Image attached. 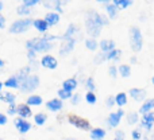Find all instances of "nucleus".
I'll return each mask as SVG.
<instances>
[{
	"label": "nucleus",
	"mask_w": 154,
	"mask_h": 140,
	"mask_svg": "<svg viewBox=\"0 0 154 140\" xmlns=\"http://www.w3.org/2000/svg\"><path fill=\"white\" fill-rule=\"evenodd\" d=\"M108 74L112 77V78H116V76H118V67L109 66V67H108Z\"/></svg>",
	"instance_id": "43"
},
{
	"label": "nucleus",
	"mask_w": 154,
	"mask_h": 140,
	"mask_svg": "<svg viewBox=\"0 0 154 140\" xmlns=\"http://www.w3.org/2000/svg\"><path fill=\"white\" fill-rule=\"evenodd\" d=\"M15 94L11 92H4V93H0V101H4V103H7L8 105H11V104H15Z\"/></svg>",
	"instance_id": "24"
},
{
	"label": "nucleus",
	"mask_w": 154,
	"mask_h": 140,
	"mask_svg": "<svg viewBox=\"0 0 154 140\" xmlns=\"http://www.w3.org/2000/svg\"><path fill=\"white\" fill-rule=\"evenodd\" d=\"M3 86L8 88V89H19V82L15 77H10L8 79H5V82L3 84Z\"/></svg>",
	"instance_id": "28"
},
{
	"label": "nucleus",
	"mask_w": 154,
	"mask_h": 140,
	"mask_svg": "<svg viewBox=\"0 0 154 140\" xmlns=\"http://www.w3.org/2000/svg\"><path fill=\"white\" fill-rule=\"evenodd\" d=\"M123 115H125V112H123L122 109H119L118 112H114V113H109L108 119H107L108 127H109V128L118 127V125H119V123H120V119L123 117Z\"/></svg>",
	"instance_id": "8"
},
{
	"label": "nucleus",
	"mask_w": 154,
	"mask_h": 140,
	"mask_svg": "<svg viewBox=\"0 0 154 140\" xmlns=\"http://www.w3.org/2000/svg\"><path fill=\"white\" fill-rule=\"evenodd\" d=\"M85 86H87L88 92H95L96 89V85H95V81H93L92 77H89V78H87V81H85Z\"/></svg>",
	"instance_id": "37"
},
{
	"label": "nucleus",
	"mask_w": 154,
	"mask_h": 140,
	"mask_svg": "<svg viewBox=\"0 0 154 140\" xmlns=\"http://www.w3.org/2000/svg\"><path fill=\"white\" fill-rule=\"evenodd\" d=\"M38 86H39V77L35 76V74H30L23 82L19 84V90L23 93H29L34 92Z\"/></svg>",
	"instance_id": "4"
},
{
	"label": "nucleus",
	"mask_w": 154,
	"mask_h": 140,
	"mask_svg": "<svg viewBox=\"0 0 154 140\" xmlns=\"http://www.w3.org/2000/svg\"><path fill=\"white\" fill-rule=\"evenodd\" d=\"M73 96V93H70V92H66V90H64V89H60L58 90V97H60V100H69L70 97Z\"/></svg>",
	"instance_id": "38"
},
{
	"label": "nucleus",
	"mask_w": 154,
	"mask_h": 140,
	"mask_svg": "<svg viewBox=\"0 0 154 140\" xmlns=\"http://www.w3.org/2000/svg\"><path fill=\"white\" fill-rule=\"evenodd\" d=\"M43 7H45V8H53V5H51L49 1H45V3H43Z\"/></svg>",
	"instance_id": "51"
},
{
	"label": "nucleus",
	"mask_w": 154,
	"mask_h": 140,
	"mask_svg": "<svg viewBox=\"0 0 154 140\" xmlns=\"http://www.w3.org/2000/svg\"><path fill=\"white\" fill-rule=\"evenodd\" d=\"M99 47H100L101 53L107 54L115 49V42L112 39H103L100 43H99Z\"/></svg>",
	"instance_id": "16"
},
{
	"label": "nucleus",
	"mask_w": 154,
	"mask_h": 140,
	"mask_svg": "<svg viewBox=\"0 0 154 140\" xmlns=\"http://www.w3.org/2000/svg\"><path fill=\"white\" fill-rule=\"evenodd\" d=\"M87 15L89 16V18H92L93 20H95L100 27L108 26V23H109V19L107 18V16H104V15H101V13H99L97 11H93V10H92V11H88Z\"/></svg>",
	"instance_id": "7"
},
{
	"label": "nucleus",
	"mask_w": 154,
	"mask_h": 140,
	"mask_svg": "<svg viewBox=\"0 0 154 140\" xmlns=\"http://www.w3.org/2000/svg\"><path fill=\"white\" fill-rule=\"evenodd\" d=\"M128 38H130V46L131 50L138 53L142 50V46H143V37H142V32L138 27H130L128 30Z\"/></svg>",
	"instance_id": "2"
},
{
	"label": "nucleus",
	"mask_w": 154,
	"mask_h": 140,
	"mask_svg": "<svg viewBox=\"0 0 154 140\" xmlns=\"http://www.w3.org/2000/svg\"><path fill=\"white\" fill-rule=\"evenodd\" d=\"M64 140H73V139H70V138H66V139H64Z\"/></svg>",
	"instance_id": "58"
},
{
	"label": "nucleus",
	"mask_w": 154,
	"mask_h": 140,
	"mask_svg": "<svg viewBox=\"0 0 154 140\" xmlns=\"http://www.w3.org/2000/svg\"><path fill=\"white\" fill-rule=\"evenodd\" d=\"M30 71H31V66H24V67H22L14 77H15V78L18 79V82L20 84V82H23L24 79L30 76Z\"/></svg>",
	"instance_id": "18"
},
{
	"label": "nucleus",
	"mask_w": 154,
	"mask_h": 140,
	"mask_svg": "<svg viewBox=\"0 0 154 140\" xmlns=\"http://www.w3.org/2000/svg\"><path fill=\"white\" fill-rule=\"evenodd\" d=\"M80 98H81V96H80L79 93L73 94L72 97H70V103H72V105H77V104L80 103Z\"/></svg>",
	"instance_id": "42"
},
{
	"label": "nucleus",
	"mask_w": 154,
	"mask_h": 140,
	"mask_svg": "<svg viewBox=\"0 0 154 140\" xmlns=\"http://www.w3.org/2000/svg\"><path fill=\"white\" fill-rule=\"evenodd\" d=\"M114 140H119V139H114Z\"/></svg>",
	"instance_id": "60"
},
{
	"label": "nucleus",
	"mask_w": 154,
	"mask_h": 140,
	"mask_svg": "<svg viewBox=\"0 0 154 140\" xmlns=\"http://www.w3.org/2000/svg\"><path fill=\"white\" fill-rule=\"evenodd\" d=\"M7 121H8L7 116H5L4 113H0V125H5L7 124Z\"/></svg>",
	"instance_id": "48"
},
{
	"label": "nucleus",
	"mask_w": 154,
	"mask_h": 140,
	"mask_svg": "<svg viewBox=\"0 0 154 140\" xmlns=\"http://www.w3.org/2000/svg\"><path fill=\"white\" fill-rule=\"evenodd\" d=\"M79 31L76 27V24H69V27H68V30L65 31V34L62 35V39L64 40H68V39H72V38H75V34ZM76 39V38H75Z\"/></svg>",
	"instance_id": "25"
},
{
	"label": "nucleus",
	"mask_w": 154,
	"mask_h": 140,
	"mask_svg": "<svg viewBox=\"0 0 154 140\" xmlns=\"http://www.w3.org/2000/svg\"><path fill=\"white\" fill-rule=\"evenodd\" d=\"M131 138H133L134 140H139V139L142 138L141 131H139V130H134L133 132H131Z\"/></svg>",
	"instance_id": "45"
},
{
	"label": "nucleus",
	"mask_w": 154,
	"mask_h": 140,
	"mask_svg": "<svg viewBox=\"0 0 154 140\" xmlns=\"http://www.w3.org/2000/svg\"><path fill=\"white\" fill-rule=\"evenodd\" d=\"M2 89H3V82L0 81V93H2Z\"/></svg>",
	"instance_id": "55"
},
{
	"label": "nucleus",
	"mask_w": 154,
	"mask_h": 140,
	"mask_svg": "<svg viewBox=\"0 0 154 140\" xmlns=\"http://www.w3.org/2000/svg\"><path fill=\"white\" fill-rule=\"evenodd\" d=\"M76 88H77V79L76 78H68L66 81H64V84H62V89L66 90V92H70V93H72Z\"/></svg>",
	"instance_id": "21"
},
{
	"label": "nucleus",
	"mask_w": 154,
	"mask_h": 140,
	"mask_svg": "<svg viewBox=\"0 0 154 140\" xmlns=\"http://www.w3.org/2000/svg\"><path fill=\"white\" fill-rule=\"evenodd\" d=\"M68 121L73 125V127L79 128L81 131H89L91 130V124L87 119H82L80 116H76V115H69L68 116Z\"/></svg>",
	"instance_id": "5"
},
{
	"label": "nucleus",
	"mask_w": 154,
	"mask_h": 140,
	"mask_svg": "<svg viewBox=\"0 0 154 140\" xmlns=\"http://www.w3.org/2000/svg\"><path fill=\"white\" fill-rule=\"evenodd\" d=\"M85 47H87L88 50H91V51H95L96 49L99 47V43H97V40H96V39L89 38V39L85 40Z\"/></svg>",
	"instance_id": "32"
},
{
	"label": "nucleus",
	"mask_w": 154,
	"mask_h": 140,
	"mask_svg": "<svg viewBox=\"0 0 154 140\" xmlns=\"http://www.w3.org/2000/svg\"><path fill=\"white\" fill-rule=\"evenodd\" d=\"M2 10H3V3L0 1V11H2Z\"/></svg>",
	"instance_id": "56"
},
{
	"label": "nucleus",
	"mask_w": 154,
	"mask_h": 140,
	"mask_svg": "<svg viewBox=\"0 0 154 140\" xmlns=\"http://www.w3.org/2000/svg\"><path fill=\"white\" fill-rule=\"evenodd\" d=\"M14 124H15V128L19 131V133H27L30 130H31V124H30L27 120H23L20 117L14 120Z\"/></svg>",
	"instance_id": "9"
},
{
	"label": "nucleus",
	"mask_w": 154,
	"mask_h": 140,
	"mask_svg": "<svg viewBox=\"0 0 154 140\" xmlns=\"http://www.w3.org/2000/svg\"><path fill=\"white\" fill-rule=\"evenodd\" d=\"M46 120H48V116H46V113H43V112H39V113H37L34 116V121L37 125H43L46 123Z\"/></svg>",
	"instance_id": "31"
},
{
	"label": "nucleus",
	"mask_w": 154,
	"mask_h": 140,
	"mask_svg": "<svg viewBox=\"0 0 154 140\" xmlns=\"http://www.w3.org/2000/svg\"><path fill=\"white\" fill-rule=\"evenodd\" d=\"M3 66H4V61L0 58V67H3Z\"/></svg>",
	"instance_id": "54"
},
{
	"label": "nucleus",
	"mask_w": 154,
	"mask_h": 140,
	"mask_svg": "<svg viewBox=\"0 0 154 140\" xmlns=\"http://www.w3.org/2000/svg\"><path fill=\"white\" fill-rule=\"evenodd\" d=\"M152 82H153V85H154V77H153V78H152Z\"/></svg>",
	"instance_id": "59"
},
{
	"label": "nucleus",
	"mask_w": 154,
	"mask_h": 140,
	"mask_svg": "<svg viewBox=\"0 0 154 140\" xmlns=\"http://www.w3.org/2000/svg\"><path fill=\"white\" fill-rule=\"evenodd\" d=\"M7 113L10 115V116H14V115H16V104H11V105H8Z\"/></svg>",
	"instance_id": "41"
},
{
	"label": "nucleus",
	"mask_w": 154,
	"mask_h": 140,
	"mask_svg": "<svg viewBox=\"0 0 154 140\" xmlns=\"http://www.w3.org/2000/svg\"><path fill=\"white\" fill-rule=\"evenodd\" d=\"M32 27H34L35 30H38L39 32H46L49 28L48 23H46L43 19H35V20H32Z\"/></svg>",
	"instance_id": "19"
},
{
	"label": "nucleus",
	"mask_w": 154,
	"mask_h": 140,
	"mask_svg": "<svg viewBox=\"0 0 154 140\" xmlns=\"http://www.w3.org/2000/svg\"><path fill=\"white\" fill-rule=\"evenodd\" d=\"M106 105L108 106V108H111V106H114V105H115V97H114V96H108V97H107V100H106Z\"/></svg>",
	"instance_id": "44"
},
{
	"label": "nucleus",
	"mask_w": 154,
	"mask_h": 140,
	"mask_svg": "<svg viewBox=\"0 0 154 140\" xmlns=\"http://www.w3.org/2000/svg\"><path fill=\"white\" fill-rule=\"evenodd\" d=\"M128 94H130L135 101H143L145 97H146V90L139 89V88H133V89L128 90Z\"/></svg>",
	"instance_id": "14"
},
{
	"label": "nucleus",
	"mask_w": 154,
	"mask_h": 140,
	"mask_svg": "<svg viewBox=\"0 0 154 140\" xmlns=\"http://www.w3.org/2000/svg\"><path fill=\"white\" fill-rule=\"evenodd\" d=\"M35 57H37V53L32 50H27V58L30 59V62L35 61Z\"/></svg>",
	"instance_id": "46"
},
{
	"label": "nucleus",
	"mask_w": 154,
	"mask_h": 140,
	"mask_svg": "<svg viewBox=\"0 0 154 140\" xmlns=\"http://www.w3.org/2000/svg\"><path fill=\"white\" fill-rule=\"evenodd\" d=\"M20 140H24V139H20Z\"/></svg>",
	"instance_id": "61"
},
{
	"label": "nucleus",
	"mask_w": 154,
	"mask_h": 140,
	"mask_svg": "<svg viewBox=\"0 0 154 140\" xmlns=\"http://www.w3.org/2000/svg\"><path fill=\"white\" fill-rule=\"evenodd\" d=\"M75 45H76V39H75V38L68 39V40H64L61 49H60V55H62V57L68 55V54H69L70 51L75 49Z\"/></svg>",
	"instance_id": "13"
},
{
	"label": "nucleus",
	"mask_w": 154,
	"mask_h": 140,
	"mask_svg": "<svg viewBox=\"0 0 154 140\" xmlns=\"http://www.w3.org/2000/svg\"><path fill=\"white\" fill-rule=\"evenodd\" d=\"M61 4H62L61 1H56V3H54V8H56V11H57V12H60V13H62V7H61Z\"/></svg>",
	"instance_id": "49"
},
{
	"label": "nucleus",
	"mask_w": 154,
	"mask_h": 140,
	"mask_svg": "<svg viewBox=\"0 0 154 140\" xmlns=\"http://www.w3.org/2000/svg\"><path fill=\"white\" fill-rule=\"evenodd\" d=\"M120 58V50L118 49H114L112 51L106 54V61H119Z\"/></svg>",
	"instance_id": "30"
},
{
	"label": "nucleus",
	"mask_w": 154,
	"mask_h": 140,
	"mask_svg": "<svg viewBox=\"0 0 154 140\" xmlns=\"http://www.w3.org/2000/svg\"><path fill=\"white\" fill-rule=\"evenodd\" d=\"M115 104H116L119 108L125 106L126 104H127V94H126V93H118V94L115 96Z\"/></svg>",
	"instance_id": "27"
},
{
	"label": "nucleus",
	"mask_w": 154,
	"mask_h": 140,
	"mask_svg": "<svg viewBox=\"0 0 154 140\" xmlns=\"http://www.w3.org/2000/svg\"><path fill=\"white\" fill-rule=\"evenodd\" d=\"M115 139L125 140V131H120V130H118L116 132H115Z\"/></svg>",
	"instance_id": "47"
},
{
	"label": "nucleus",
	"mask_w": 154,
	"mask_h": 140,
	"mask_svg": "<svg viewBox=\"0 0 154 140\" xmlns=\"http://www.w3.org/2000/svg\"><path fill=\"white\" fill-rule=\"evenodd\" d=\"M53 43L45 40L43 38H32V39L26 42V49L27 50H32L35 53H48L49 50H51Z\"/></svg>",
	"instance_id": "1"
},
{
	"label": "nucleus",
	"mask_w": 154,
	"mask_h": 140,
	"mask_svg": "<svg viewBox=\"0 0 154 140\" xmlns=\"http://www.w3.org/2000/svg\"><path fill=\"white\" fill-rule=\"evenodd\" d=\"M130 62H131V64H137V58H135V57H131Z\"/></svg>",
	"instance_id": "53"
},
{
	"label": "nucleus",
	"mask_w": 154,
	"mask_h": 140,
	"mask_svg": "<svg viewBox=\"0 0 154 140\" xmlns=\"http://www.w3.org/2000/svg\"><path fill=\"white\" fill-rule=\"evenodd\" d=\"M85 101H87L88 104H91V105H93V104H96V101H97V97H96L95 93L87 92V94H85Z\"/></svg>",
	"instance_id": "34"
},
{
	"label": "nucleus",
	"mask_w": 154,
	"mask_h": 140,
	"mask_svg": "<svg viewBox=\"0 0 154 140\" xmlns=\"http://www.w3.org/2000/svg\"><path fill=\"white\" fill-rule=\"evenodd\" d=\"M62 106H64V104H62V101L60 98H53V100L46 103V108L51 112H60L62 109Z\"/></svg>",
	"instance_id": "15"
},
{
	"label": "nucleus",
	"mask_w": 154,
	"mask_h": 140,
	"mask_svg": "<svg viewBox=\"0 0 154 140\" xmlns=\"http://www.w3.org/2000/svg\"><path fill=\"white\" fill-rule=\"evenodd\" d=\"M89 136L92 140H103L106 138V131H104L103 128H93V130L91 131Z\"/></svg>",
	"instance_id": "22"
},
{
	"label": "nucleus",
	"mask_w": 154,
	"mask_h": 140,
	"mask_svg": "<svg viewBox=\"0 0 154 140\" xmlns=\"http://www.w3.org/2000/svg\"><path fill=\"white\" fill-rule=\"evenodd\" d=\"M118 73L123 77V78H128L131 76V67L128 65H120L118 67Z\"/></svg>",
	"instance_id": "29"
},
{
	"label": "nucleus",
	"mask_w": 154,
	"mask_h": 140,
	"mask_svg": "<svg viewBox=\"0 0 154 140\" xmlns=\"http://www.w3.org/2000/svg\"><path fill=\"white\" fill-rule=\"evenodd\" d=\"M106 10H107V13H108L109 19H115L118 16V11H119V8H118L114 3H108V4L106 5Z\"/></svg>",
	"instance_id": "26"
},
{
	"label": "nucleus",
	"mask_w": 154,
	"mask_h": 140,
	"mask_svg": "<svg viewBox=\"0 0 154 140\" xmlns=\"http://www.w3.org/2000/svg\"><path fill=\"white\" fill-rule=\"evenodd\" d=\"M5 27V18L0 13V28H4Z\"/></svg>",
	"instance_id": "50"
},
{
	"label": "nucleus",
	"mask_w": 154,
	"mask_h": 140,
	"mask_svg": "<svg viewBox=\"0 0 154 140\" xmlns=\"http://www.w3.org/2000/svg\"><path fill=\"white\" fill-rule=\"evenodd\" d=\"M42 103H43V100H42L41 96L32 94V96H30V97L27 98L26 105H29V106H39V105H42Z\"/></svg>",
	"instance_id": "20"
},
{
	"label": "nucleus",
	"mask_w": 154,
	"mask_h": 140,
	"mask_svg": "<svg viewBox=\"0 0 154 140\" xmlns=\"http://www.w3.org/2000/svg\"><path fill=\"white\" fill-rule=\"evenodd\" d=\"M85 28H87L88 35L92 37V39L97 38L101 32V27L99 26L92 18H89V16H87V19H85Z\"/></svg>",
	"instance_id": "6"
},
{
	"label": "nucleus",
	"mask_w": 154,
	"mask_h": 140,
	"mask_svg": "<svg viewBox=\"0 0 154 140\" xmlns=\"http://www.w3.org/2000/svg\"><path fill=\"white\" fill-rule=\"evenodd\" d=\"M143 140H153V139H149V138H145Z\"/></svg>",
	"instance_id": "57"
},
{
	"label": "nucleus",
	"mask_w": 154,
	"mask_h": 140,
	"mask_svg": "<svg viewBox=\"0 0 154 140\" xmlns=\"http://www.w3.org/2000/svg\"><path fill=\"white\" fill-rule=\"evenodd\" d=\"M31 26H32V19L31 18L18 19V20H15L12 24H11L10 32L11 34H23V32H26Z\"/></svg>",
	"instance_id": "3"
},
{
	"label": "nucleus",
	"mask_w": 154,
	"mask_h": 140,
	"mask_svg": "<svg viewBox=\"0 0 154 140\" xmlns=\"http://www.w3.org/2000/svg\"><path fill=\"white\" fill-rule=\"evenodd\" d=\"M43 20L48 23V26H56L57 23L60 22V13L57 12H49L45 15V18H43Z\"/></svg>",
	"instance_id": "17"
},
{
	"label": "nucleus",
	"mask_w": 154,
	"mask_h": 140,
	"mask_svg": "<svg viewBox=\"0 0 154 140\" xmlns=\"http://www.w3.org/2000/svg\"><path fill=\"white\" fill-rule=\"evenodd\" d=\"M138 120H139V116H138V113H135V112H131V113L127 115V123L130 125L137 124V123H138Z\"/></svg>",
	"instance_id": "33"
},
{
	"label": "nucleus",
	"mask_w": 154,
	"mask_h": 140,
	"mask_svg": "<svg viewBox=\"0 0 154 140\" xmlns=\"http://www.w3.org/2000/svg\"><path fill=\"white\" fill-rule=\"evenodd\" d=\"M99 4H108L109 1H107V0H97Z\"/></svg>",
	"instance_id": "52"
},
{
	"label": "nucleus",
	"mask_w": 154,
	"mask_h": 140,
	"mask_svg": "<svg viewBox=\"0 0 154 140\" xmlns=\"http://www.w3.org/2000/svg\"><path fill=\"white\" fill-rule=\"evenodd\" d=\"M153 124H154V112H149V113L142 115V120H141L142 128H145L146 131H152Z\"/></svg>",
	"instance_id": "11"
},
{
	"label": "nucleus",
	"mask_w": 154,
	"mask_h": 140,
	"mask_svg": "<svg viewBox=\"0 0 154 140\" xmlns=\"http://www.w3.org/2000/svg\"><path fill=\"white\" fill-rule=\"evenodd\" d=\"M41 65L49 70H54L58 66V61L53 55H43V58L41 59Z\"/></svg>",
	"instance_id": "12"
},
{
	"label": "nucleus",
	"mask_w": 154,
	"mask_h": 140,
	"mask_svg": "<svg viewBox=\"0 0 154 140\" xmlns=\"http://www.w3.org/2000/svg\"><path fill=\"white\" fill-rule=\"evenodd\" d=\"M16 12H18V15H20V16H29L30 13H31V10H30V8H26L24 5H19V7L16 8Z\"/></svg>",
	"instance_id": "36"
},
{
	"label": "nucleus",
	"mask_w": 154,
	"mask_h": 140,
	"mask_svg": "<svg viewBox=\"0 0 154 140\" xmlns=\"http://www.w3.org/2000/svg\"><path fill=\"white\" fill-rule=\"evenodd\" d=\"M114 4L118 8H127L131 5V1L130 0H114Z\"/></svg>",
	"instance_id": "35"
},
{
	"label": "nucleus",
	"mask_w": 154,
	"mask_h": 140,
	"mask_svg": "<svg viewBox=\"0 0 154 140\" xmlns=\"http://www.w3.org/2000/svg\"><path fill=\"white\" fill-rule=\"evenodd\" d=\"M153 108H154V98H150V100H146L142 104V106L139 108V113H142V115L149 113V112H152Z\"/></svg>",
	"instance_id": "23"
},
{
	"label": "nucleus",
	"mask_w": 154,
	"mask_h": 140,
	"mask_svg": "<svg viewBox=\"0 0 154 140\" xmlns=\"http://www.w3.org/2000/svg\"><path fill=\"white\" fill-rule=\"evenodd\" d=\"M104 61H106V54L104 53H99L97 55L93 58V64L95 65H100V64H103Z\"/></svg>",
	"instance_id": "39"
},
{
	"label": "nucleus",
	"mask_w": 154,
	"mask_h": 140,
	"mask_svg": "<svg viewBox=\"0 0 154 140\" xmlns=\"http://www.w3.org/2000/svg\"><path fill=\"white\" fill-rule=\"evenodd\" d=\"M16 115H18L20 119L26 120L32 116V112L29 105H26V104H19V105H16Z\"/></svg>",
	"instance_id": "10"
},
{
	"label": "nucleus",
	"mask_w": 154,
	"mask_h": 140,
	"mask_svg": "<svg viewBox=\"0 0 154 140\" xmlns=\"http://www.w3.org/2000/svg\"><path fill=\"white\" fill-rule=\"evenodd\" d=\"M37 4H38V0H24L22 5H24L26 8H30V10H31V8Z\"/></svg>",
	"instance_id": "40"
}]
</instances>
